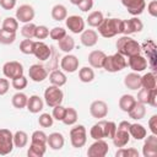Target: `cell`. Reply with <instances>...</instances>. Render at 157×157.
Here are the masks:
<instances>
[{
    "instance_id": "obj_16",
    "label": "cell",
    "mask_w": 157,
    "mask_h": 157,
    "mask_svg": "<svg viewBox=\"0 0 157 157\" xmlns=\"http://www.w3.org/2000/svg\"><path fill=\"white\" fill-rule=\"evenodd\" d=\"M28 75L29 78L34 82H42L48 77V71L45 70V67L40 64H33L29 66L28 69Z\"/></svg>"
},
{
    "instance_id": "obj_15",
    "label": "cell",
    "mask_w": 157,
    "mask_h": 157,
    "mask_svg": "<svg viewBox=\"0 0 157 157\" xmlns=\"http://www.w3.org/2000/svg\"><path fill=\"white\" fill-rule=\"evenodd\" d=\"M33 55L42 60V61H45L48 59H50V55H52V49L48 44H45L44 42L42 40H37L34 42V48H33Z\"/></svg>"
},
{
    "instance_id": "obj_7",
    "label": "cell",
    "mask_w": 157,
    "mask_h": 157,
    "mask_svg": "<svg viewBox=\"0 0 157 157\" xmlns=\"http://www.w3.org/2000/svg\"><path fill=\"white\" fill-rule=\"evenodd\" d=\"M144 28V23L137 17H132L129 20H121V33L124 36H129L132 33H139Z\"/></svg>"
},
{
    "instance_id": "obj_51",
    "label": "cell",
    "mask_w": 157,
    "mask_h": 157,
    "mask_svg": "<svg viewBox=\"0 0 157 157\" xmlns=\"http://www.w3.org/2000/svg\"><path fill=\"white\" fill-rule=\"evenodd\" d=\"M150 91L151 90H147L145 87L140 88L139 92H137V97H136V101L142 103V104H147L148 103V98H150Z\"/></svg>"
},
{
    "instance_id": "obj_58",
    "label": "cell",
    "mask_w": 157,
    "mask_h": 157,
    "mask_svg": "<svg viewBox=\"0 0 157 157\" xmlns=\"http://www.w3.org/2000/svg\"><path fill=\"white\" fill-rule=\"evenodd\" d=\"M151 107H156L157 105V88H153L150 91V98H148V103Z\"/></svg>"
},
{
    "instance_id": "obj_21",
    "label": "cell",
    "mask_w": 157,
    "mask_h": 157,
    "mask_svg": "<svg viewBox=\"0 0 157 157\" xmlns=\"http://www.w3.org/2000/svg\"><path fill=\"white\" fill-rule=\"evenodd\" d=\"M105 56V53L102 50H92L88 54V64L94 69H101L103 67Z\"/></svg>"
},
{
    "instance_id": "obj_46",
    "label": "cell",
    "mask_w": 157,
    "mask_h": 157,
    "mask_svg": "<svg viewBox=\"0 0 157 157\" xmlns=\"http://www.w3.org/2000/svg\"><path fill=\"white\" fill-rule=\"evenodd\" d=\"M66 36V29H64L63 27H54L53 29L49 31V37L56 42H59L60 39H63Z\"/></svg>"
},
{
    "instance_id": "obj_40",
    "label": "cell",
    "mask_w": 157,
    "mask_h": 157,
    "mask_svg": "<svg viewBox=\"0 0 157 157\" xmlns=\"http://www.w3.org/2000/svg\"><path fill=\"white\" fill-rule=\"evenodd\" d=\"M77 118H78V115H77L76 109H74V108L69 107V108H66V112H65L64 119H63L61 121H63L65 125H74V124L77 121Z\"/></svg>"
},
{
    "instance_id": "obj_56",
    "label": "cell",
    "mask_w": 157,
    "mask_h": 157,
    "mask_svg": "<svg viewBox=\"0 0 157 157\" xmlns=\"http://www.w3.org/2000/svg\"><path fill=\"white\" fill-rule=\"evenodd\" d=\"M0 6L4 10H12L16 6V0H0Z\"/></svg>"
},
{
    "instance_id": "obj_19",
    "label": "cell",
    "mask_w": 157,
    "mask_h": 157,
    "mask_svg": "<svg viewBox=\"0 0 157 157\" xmlns=\"http://www.w3.org/2000/svg\"><path fill=\"white\" fill-rule=\"evenodd\" d=\"M128 64L130 66V69L135 72H141L144 71L145 69H147V59L144 58L141 54H137V55H132V56H129L128 59Z\"/></svg>"
},
{
    "instance_id": "obj_17",
    "label": "cell",
    "mask_w": 157,
    "mask_h": 157,
    "mask_svg": "<svg viewBox=\"0 0 157 157\" xmlns=\"http://www.w3.org/2000/svg\"><path fill=\"white\" fill-rule=\"evenodd\" d=\"M121 2L126 7L128 12L131 13L132 16L141 15L146 7L145 0H121Z\"/></svg>"
},
{
    "instance_id": "obj_49",
    "label": "cell",
    "mask_w": 157,
    "mask_h": 157,
    "mask_svg": "<svg viewBox=\"0 0 157 157\" xmlns=\"http://www.w3.org/2000/svg\"><path fill=\"white\" fill-rule=\"evenodd\" d=\"M47 37H49V29L47 26H36V31H34V38L42 40L45 39Z\"/></svg>"
},
{
    "instance_id": "obj_13",
    "label": "cell",
    "mask_w": 157,
    "mask_h": 157,
    "mask_svg": "<svg viewBox=\"0 0 157 157\" xmlns=\"http://www.w3.org/2000/svg\"><path fill=\"white\" fill-rule=\"evenodd\" d=\"M78 64H80V61H78L77 56H75V55H72L70 53L64 55L61 58V60H60V67L63 69V71L69 72V74L75 72L78 69Z\"/></svg>"
},
{
    "instance_id": "obj_55",
    "label": "cell",
    "mask_w": 157,
    "mask_h": 157,
    "mask_svg": "<svg viewBox=\"0 0 157 157\" xmlns=\"http://www.w3.org/2000/svg\"><path fill=\"white\" fill-rule=\"evenodd\" d=\"M10 88V82L7 78H0V96H4L9 92Z\"/></svg>"
},
{
    "instance_id": "obj_24",
    "label": "cell",
    "mask_w": 157,
    "mask_h": 157,
    "mask_svg": "<svg viewBox=\"0 0 157 157\" xmlns=\"http://www.w3.org/2000/svg\"><path fill=\"white\" fill-rule=\"evenodd\" d=\"M98 42V33L93 29H83L81 32V43L85 47H93Z\"/></svg>"
},
{
    "instance_id": "obj_9",
    "label": "cell",
    "mask_w": 157,
    "mask_h": 157,
    "mask_svg": "<svg viewBox=\"0 0 157 157\" xmlns=\"http://www.w3.org/2000/svg\"><path fill=\"white\" fill-rule=\"evenodd\" d=\"M109 151V146L108 144L101 139V140H96L87 150V156L88 157H104Z\"/></svg>"
},
{
    "instance_id": "obj_8",
    "label": "cell",
    "mask_w": 157,
    "mask_h": 157,
    "mask_svg": "<svg viewBox=\"0 0 157 157\" xmlns=\"http://www.w3.org/2000/svg\"><path fill=\"white\" fill-rule=\"evenodd\" d=\"M2 72L7 78H16L23 75V66L20 61H7L2 66Z\"/></svg>"
},
{
    "instance_id": "obj_44",
    "label": "cell",
    "mask_w": 157,
    "mask_h": 157,
    "mask_svg": "<svg viewBox=\"0 0 157 157\" xmlns=\"http://www.w3.org/2000/svg\"><path fill=\"white\" fill-rule=\"evenodd\" d=\"M33 48H34V42L32 39L26 38L20 43V50H21V53H23L26 55L33 54Z\"/></svg>"
},
{
    "instance_id": "obj_34",
    "label": "cell",
    "mask_w": 157,
    "mask_h": 157,
    "mask_svg": "<svg viewBox=\"0 0 157 157\" xmlns=\"http://www.w3.org/2000/svg\"><path fill=\"white\" fill-rule=\"evenodd\" d=\"M27 101H28V97H27L23 92H21V91H18L17 93H15V94L12 96V99H11L12 105H13L15 108H17V109L25 108V107L27 105Z\"/></svg>"
},
{
    "instance_id": "obj_18",
    "label": "cell",
    "mask_w": 157,
    "mask_h": 157,
    "mask_svg": "<svg viewBox=\"0 0 157 157\" xmlns=\"http://www.w3.org/2000/svg\"><path fill=\"white\" fill-rule=\"evenodd\" d=\"M142 155L144 157H156L157 156V136L150 135L144 142L142 146Z\"/></svg>"
},
{
    "instance_id": "obj_54",
    "label": "cell",
    "mask_w": 157,
    "mask_h": 157,
    "mask_svg": "<svg viewBox=\"0 0 157 157\" xmlns=\"http://www.w3.org/2000/svg\"><path fill=\"white\" fill-rule=\"evenodd\" d=\"M148 128L153 135H157V115L156 114H153L148 119Z\"/></svg>"
},
{
    "instance_id": "obj_23",
    "label": "cell",
    "mask_w": 157,
    "mask_h": 157,
    "mask_svg": "<svg viewBox=\"0 0 157 157\" xmlns=\"http://www.w3.org/2000/svg\"><path fill=\"white\" fill-rule=\"evenodd\" d=\"M64 144H65V139L60 132H52L47 137V145L52 150H61L64 147Z\"/></svg>"
},
{
    "instance_id": "obj_48",
    "label": "cell",
    "mask_w": 157,
    "mask_h": 157,
    "mask_svg": "<svg viewBox=\"0 0 157 157\" xmlns=\"http://www.w3.org/2000/svg\"><path fill=\"white\" fill-rule=\"evenodd\" d=\"M27 83H28V81H27V78H26L23 75H22V76H20V77L13 78V80H12V82H11L12 87H13L16 91H22L23 88H26V87H27Z\"/></svg>"
},
{
    "instance_id": "obj_39",
    "label": "cell",
    "mask_w": 157,
    "mask_h": 157,
    "mask_svg": "<svg viewBox=\"0 0 157 157\" xmlns=\"http://www.w3.org/2000/svg\"><path fill=\"white\" fill-rule=\"evenodd\" d=\"M103 18L104 17H103V13L101 11H93V12H91L87 16L86 21H87L88 26H91V27H98L101 25V22L103 21Z\"/></svg>"
},
{
    "instance_id": "obj_60",
    "label": "cell",
    "mask_w": 157,
    "mask_h": 157,
    "mask_svg": "<svg viewBox=\"0 0 157 157\" xmlns=\"http://www.w3.org/2000/svg\"><path fill=\"white\" fill-rule=\"evenodd\" d=\"M80 1H81V0H70V2H71V4H74V5H77Z\"/></svg>"
},
{
    "instance_id": "obj_32",
    "label": "cell",
    "mask_w": 157,
    "mask_h": 157,
    "mask_svg": "<svg viewBox=\"0 0 157 157\" xmlns=\"http://www.w3.org/2000/svg\"><path fill=\"white\" fill-rule=\"evenodd\" d=\"M45 151H47V145L31 142L27 155H28V157H42V156H44Z\"/></svg>"
},
{
    "instance_id": "obj_47",
    "label": "cell",
    "mask_w": 157,
    "mask_h": 157,
    "mask_svg": "<svg viewBox=\"0 0 157 157\" xmlns=\"http://www.w3.org/2000/svg\"><path fill=\"white\" fill-rule=\"evenodd\" d=\"M38 123L42 128H50L54 123V118L49 113H42L38 118Z\"/></svg>"
},
{
    "instance_id": "obj_52",
    "label": "cell",
    "mask_w": 157,
    "mask_h": 157,
    "mask_svg": "<svg viewBox=\"0 0 157 157\" xmlns=\"http://www.w3.org/2000/svg\"><path fill=\"white\" fill-rule=\"evenodd\" d=\"M78 9L83 12H88L92 7H93V0H81L78 4H77Z\"/></svg>"
},
{
    "instance_id": "obj_35",
    "label": "cell",
    "mask_w": 157,
    "mask_h": 157,
    "mask_svg": "<svg viewBox=\"0 0 157 157\" xmlns=\"http://www.w3.org/2000/svg\"><path fill=\"white\" fill-rule=\"evenodd\" d=\"M59 49L64 53H70L74 48H75V40L71 36H65L63 39H60L59 42Z\"/></svg>"
},
{
    "instance_id": "obj_45",
    "label": "cell",
    "mask_w": 157,
    "mask_h": 157,
    "mask_svg": "<svg viewBox=\"0 0 157 157\" xmlns=\"http://www.w3.org/2000/svg\"><path fill=\"white\" fill-rule=\"evenodd\" d=\"M47 137H48V135H47L44 131H42V130H36V131H33V134H32V136H31V142L47 145Z\"/></svg>"
},
{
    "instance_id": "obj_10",
    "label": "cell",
    "mask_w": 157,
    "mask_h": 157,
    "mask_svg": "<svg viewBox=\"0 0 157 157\" xmlns=\"http://www.w3.org/2000/svg\"><path fill=\"white\" fill-rule=\"evenodd\" d=\"M34 16H36V11L32 5L23 4V5H20L16 10V18H17V21H20L22 23L31 22L34 18Z\"/></svg>"
},
{
    "instance_id": "obj_22",
    "label": "cell",
    "mask_w": 157,
    "mask_h": 157,
    "mask_svg": "<svg viewBox=\"0 0 157 157\" xmlns=\"http://www.w3.org/2000/svg\"><path fill=\"white\" fill-rule=\"evenodd\" d=\"M124 85L129 90L137 91L141 88V76L139 75V72H130L124 77Z\"/></svg>"
},
{
    "instance_id": "obj_57",
    "label": "cell",
    "mask_w": 157,
    "mask_h": 157,
    "mask_svg": "<svg viewBox=\"0 0 157 157\" xmlns=\"http://www.w3.org/2000/svg\"><path fill=\"white\" fill-rule=\"evenodd\" d=\"M147 12H148L152 17H156V16H157V0H152V1L147 5Z\"/></svg>"
},
{
    "instance_id": "obj_29",
    "label": "cell",
    "mask_w": 157,
    "mask_h": 157,
    "mask_svg": "<svg viewBox=\"0 0 157 157\" xmlns=\"http://www.w3.org/2000/svg\"><path fill=\"white\" fill-rule=\"evenodd\" d=\"M49 81L52 85L54 86H58V87H61L66 83L67 78H66V75L61 71V70H53L49 75Z\"/></svg>"
},
{
    "instance_id": "obj_12",
    "label": "cell",
    "mask_w": 157,
    "mask_h": 157,
    "mask_svg": "<svg viewBox=\"0 0 157 157\" xmlns=\"http://www.w3.org/2000/svg\"><path fill=\"white\" fill-rule=\"evenodd\" d=\"M65 25L69 28V31H71L75 34H78L85 29V21L78 15H71V16L66 17L65 18Z\"/></svg>"
},
{
    "instance_id": "obj_27",
    "label": "cell",
    "mask_w": 157,
    "mask_h": 157,
    "mask_svg": "<svg viewBox=\"0 0 157 157\" xmlns=\"http://www.w3.org/2000/svg\"><path fill=\"white\" fill-rule=\"evenodd\" d=\"M128 114H129V117H130L131 119H134V120H141V119H144L145 115H146L145 104H142V103H140V102L136 101V103H135L134 107L128 112Z\"/></svg>"
},
{
    "instance_id": "obj_2",
    "label": "cell",
    "mask_w": 157,
    "mask_h": 157,
    "mask_svg": "<svg viewBox=\"0 0 157 157\" xmlns=\"http://www.w3.org/2000/svg\"><path fill=\"white\" fill-rule=\"evenodd\" d=\"M98 33L104 38H112L121 33V20L120 18H103L101 25L97 27Z\"/></svg>"
},
{
    "instance_id": "obj_14",
    "label": "cell",
    "mask_w": 157,
    "mask_h": 157,
    "mask_svg": "<svg viewBox=\"0 0 157 157\" xmlns=\"http://www.w3.org/2000/svg\"><path fill=\"white\" fill-rule=\"evenodd\" d=\"M90 113L96 119H103L108 114V105L104 101H93L90 105Z\"/></svg>"
},
{
    "instance_id": "obj_33",
    "label": "cell",
    "mask_w": 157,
    "mask_h": 157,
    "mask_svg": "<svg viewBox=\"0 0 157 157\" xmlns=\"http://www.w3.org/2000/svg\"><path fill=\"white\" fill-rule=\"evenodd\" d=\"M52 17L54 21H63L67 17V10L64 5L56 4L52 9Z\"/></svg>"
},
{
    "instance_id": "obj_38",
    "label": "cell",
    "mask_w": 157,
    "mask_h": 157,
    "mask_svg": "<svg viewBox=\"0 0 157 157\" xmlns=\"http://www.w3.org/2000/svg\"><path fill=\"white\" fill-rule=\"evenodd\" d=\"M2 29L7 31V32H12V33H16L17 29H18V21L16 17H6L4 21H2V26H1Z\"/></svg>"
},
{
    "instance_id": "obj_50",
    "label": "cell",
    "mask_w": 157,
    "mask_h": 157,
    "mask_svg": "<svg viewBox=\"0 0 157 157\" xmlns=\"http://www.w3.org/2000/svg\"><path fill=\"white\" fill-rule=\"evenodd\" d=\"M65 112H66V108H65V107H63L61 104L55 105V107H53V113H52V117H53L55 120L61 121V120L64 119Z\"/></svg>"
},
{
    "instance_id": "obj_53",
    "label": "cell",
    "mask_w": 157,
    "mask_h": 157,
    "mask_svg": "<svg viewBox=\"0 0 157 157\" xmlns=\"http://www.w3.org/2000/svg\"><path fill=\"white\" fill-rule=\"evenodd\" d=\"M117 131V124L114 121H107V137L113 139Z\"/></svg>"
},
{
    "instance_id": "obj_30",
    "label": "cell",
    "mask_w": 157,
    "mask_h": 157,
    "mask_svg": "<svg viewBox=\"0 0 157 157\" xmlns=\"http://www.w3.org/2000/svg\"><path fill=\"white\" fill-rule=\"evenodd\" d=\"M135 103H136V98L131 94H123L119 98V108L125 113H128L134 107Z\"/></svg>"
},
{
    "instance_id": "obj_20",
    "label": "cell",
    "mask_w": 157,
    "mask_h": 157,
    "mask_svg": "<svg viewBox=\"0 0 157 157\" xmlns=\"http://www.w3.org/2000/svg\"><path fill=\"white\" fill-rule=\"evenodd\" d=\"M90 135L93 140L105 139L107 137V120H99L98 123L93 124L90 130Z\"/></svg>"
},
{
    "instance_id": "obj_26",
    "label": "cell",
    "mask_w": 157,
    "mask_h": 157,
    "mask_svg": "<svg viewBox=\"0 0 157 157\" xmlns=\"http://www.w3.org/2000/svg\"><path fill=\"white\" fill-rule=\"evenodd\" d=\"M27 109H28V112L29 113H33V114H37V113H39L42 109H43V107H44V102H43V99L39 97V96H37V94H33V96H31L29 98H28V101H27Z\"/></svg>"
},
{
    "instance_id": "obj_5",
    "label": "cell",
    "mask_w": 157,
    "mask_h": 157,
    "mask_svg": "<svg viewBox=\"0 0 157 157\" xmlns=\"http://www.w3.org/2000/svg\"><path fill=\"white\" fill-rule=\"evenodd\" d=\"M70 142L72 147H83L87 142V131L83 125H76L70 130Z\"/></svg>"
},
{
    "instance_id": "obj_6",
    "label": "cell",
    "mask_w": 157,
    "mask_h": 157,
    "mask_svg": "<svg viewBox=\"0 0 157 157\" xmlns=\"http://www.w3.org/2000/svg\"><path fill=\"white\" fill-rule=\"evenodd\" d=\"M13 147V134L9 129H0V156L11 153Z\"/></svg>"
},
{
    "instance_id": "obj_42",
    "label": "cell",
    "mask_w": 157,
    "mask_h": 157,
    "mask_svg": "<svg viewBox=\"0 0 157 157\" xmlns=\"http://www.w3.org/2000/svg\"><path fill=\"white\" fill-rule=\"evenodd\" d=\"M16 39V33H12V32H7L5 29H0V43L1 44H12Z\"/></svg>"
},
{
    "instance_id": "obj_37",
    "label": "cell",
    "mask_w": 157,
    "mask_h": 157,
    "mask_svg": "<svg viewBox=\"0 0 157 157\" xmlns=\"http://www.w3.org/2000/svg\"><path fill=\"white\" fill-rule=\"evenodd\" d=\"M27 142H28V135L25 131L18 130L13 134V146L15 147L22 148L27 145Z\"/></svg>"
},
{
    "instance_id": "obj_43",
    "label": "cell",
    "mask_w": 157,
    "mask_h": 157,
    "mask_svg": "<svg viewBox=\"0 0 157 157\" xmlns=\"http://www.w3.org/2000/svg\"><path fill=\"white\" fill-rule=\"evenodd\" d=\"M34 31H36V25L32 22H28V23H25L23 27L21 28V34L27 39H32L34 38Z\"/></svg>"
},
{
    "instance_id": "obj_28",
    "label": "cell",
    "mask_w": 157,
    "mask_h": 157,
    "mask_svg": "<svg viewBox=\"0 0 157 157\" xmlns=\"http://www.w3.org/2000/svg\"><path fill=\"white\" fill-rule=\"evenodd\" d=\"M129 134L135 140H142V139L146 137L147 131H146V128L144 125L135 123V124H130V126H129Z\"/></svg>"
},
{
    "instance_id": "obj_25",
    "label": "cell",
    "mask_w": 157,
    "mask_h": 157,
    "mask_svg": "<svg viewBox=\"0 0 157 157\" xmlns=\"http://www.w3.org/2000/svg\"><path fill=\"white\" fill-rule=\"evenodd\" d=\"M112 140H113V144L115 147H125L130 141V134L128 130L117 129L115 135Z\"/></svg>"
},
{
    "instance_id": "obj_4",
    "label": "cell",
    "mask_w": 157,
    "mask_h": 157,
    "mask_svg": "<svg viewBox=\"0 0 157 157\" xmlns=\"http://www.w3.org/2000/svg\"><path fill=\"white\" fill-rule=\"evenodd\" d=\"M63 99H64V93L60 90V87L52 85L48 88H45V91H44V101H45L47 105H49L50 108L61 104Z\"/></svg>"
},
{
    "instance_id": "obj_31",
    "label": "cell",
    "mask_w": 157,
    "mask_h": 157,
    "mask_svg": "<svg viewBox=\"0 0 157 157\" xmlns=\"http://www.w3.org/2000/svg\"><path fill=\"white\" fill-rule=\"evenodd\" d=\"M141 87H145L147 90H153L157 87V77L155 72H147L144 76H141Z\"/></svg>"
},
{
    "instance_id": "obj_41",
    "label": "cell",
    "mask_w": 157,
    "mask_h": 157,
    "mask_svg": "<svg viewBox=\"0 0 157 157\" xmlns=\"http://www.w3.org/2000/svg\"><path fill=\"white\" fill-rule=\"evenodd\" d=\"M117 157H139V151L134 147H119V150L115 152Z\"/></svg>"
},
{
    "instance_id": "obj_1",
    "label": "cell",
    "mask_w": 157,
    "mask_h": 157,
    "mask_svg": "<svg viewBox=\"0 0 157 157\" xmlns=\"http://www.w3.org/2000/svg\"><path fill=\"white\" fill-rule=\"evenodd\" d=\"M117 50L118 53H120L124 56H132V55H137L141 53V45L137 43V40L130 38L129 36H123L120 37L117 43Z\"/></svg>"
},
{
    "instance_id": "obj_36",
    "label": "cell",
    "mask_w": 157,
    "mask_h": 157,
    "mask_svg": "<svg viewBox=\"0 0 157 157\" xmlns=\"http://www.w3.org/2000/svg\"><path fill=\"white\" fill-rule=\"evenodd\" d=\"M78 78H80L81 82H85V83L92 82L93 78H94V71H93V69H91L88 66L81 67L80 71H78Z\"/></svg>"
},
{
    "instance_id": "obj_59",
    "label": "cell",
    "mask_w": 157,
    "mask_h": 157,
    "mask_svg": "<svg viewBox=\"0 0 157 157\" xmlns=\"http://www.w3.org/2000/svg\"><path fill=\"white\" fill-rule=\"evenodd\" d=\"M129 126H130V123L128 120H123L119 123V125L117 126V129H121V130H128L129 131Z\"/></svg>"
},
{
    "instance_id": "obj_11",
    "label": "cell",
    "mask_w": 157,
    "mask_h": 157,
    "mask_svg": "<svg viewBox=\"0 0 157 157\" xmlns=\"http://www.w3.org/2000/svg\"><path fill=\"white\" fill-rule=\"evenodd\" d=\"M141 49H144V52L147 55V64L152 67L153 71H156V60H157V47L155 44L153 40L148 39L147 42H145L141 47Z\"/></svg>"
},
{
    "instance_id": "obj_3",
    "label": "cell",
    "mask_w": 157,
    "mask_h": 157,
    "mask_svg": "<svg viewBox=\"0 0 157 157\" xmlns=\"http://www.w3.org/2000/svg\"><path fill=\"white\" fill-rule=\"evenodd\" d=\"M126 65H128V61H126L125 56L117 52L113 55L105 56L103 69L108 72H118V71H121L123 69H125Z\"/></svg>"
}]
</instances>
